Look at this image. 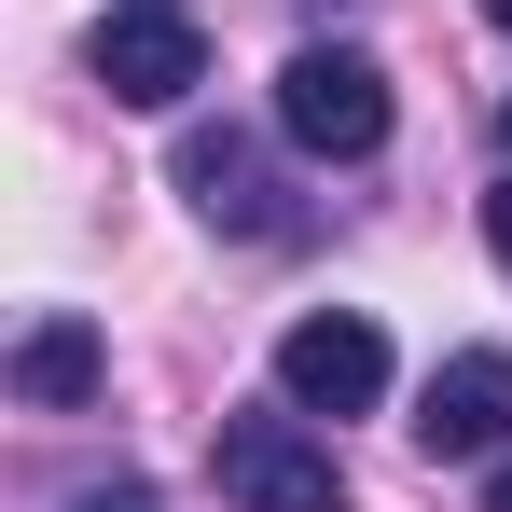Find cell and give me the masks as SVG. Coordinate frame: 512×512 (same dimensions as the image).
Returning <instances> with one entry per match:
<instances>
[{"mask_svg":"<svg viewBox=\"0 0 512 512\" xmlns=\"http://www.w3.org/2000/svg\"><path fill=\"white\" fill-rule=\"evenodd\" d=\"M208 471H222V499L236 512H346V471H333V443L305 429V402L277 416H222V443H208Z\"/></svg>","mask_w":512,"mask_h":512,"instance_id":"1","label":"cell"},{"mask_svg":"<svg viewBox=\"0 0 512 512\" xmlns=\"http://www.w3.org/2000/svg\"><path fill=\"white\" fill-rule=\"evenodd\" d=\"M499 125H512V111H499Z\"/></svg>","mask_w":512,"mask_h":512,"instance_id":"12","label":"cell"},{"mask_svg":"<svg viewBox=\"0 0 512 512\" xmlns=\"http://www.w3.org/2000/svg\"><path fill=\"white\" fill-rule=\"evenodd\" d=\"M14 388H28L42 416L97 402V333H84V319H28V346H14Z\"/></svg>","mask_w":512,"mask_h":512,"instance_id":"7","label":"cell"},{"mask_svg":"<svg viewBox=\"0 0 512 512\" xmlns=\"http://www.w3.org/2000/svg\"><path fill=\"white\" fill-rule=\"evenodd\" d=\"M180 194H194L222 236H291V208H277V180H263V153L236 125H194V139H180Z\"/></svg>","mask_w":512,"mask_h":512,"instance_id":"6","label":"cell"},{"mask_svg":"<svg viewBox=\"0 0 512 512\" xmlns=\"http://www.w3.org/2000/svg\"><path fill=\"white\" fill-rule=\"evenodd\" d=\"M277 402H305V416H374V402H388V333H374L360 305L291 319V333H277Z\"/></svg>","mask_w":512,"mask_h":512,"instance_id":"4","label":"cell"},{"mask_svg":"<svg viewBox=\"0 0 512 512\" xmlns=\"http://www.w3.org/2000/svg\"><path fill=\"white\" fill-rule=\"evenodd\" d=\"M485 512H512V457H499V485H485Z\"/></svg>","mask_w":512,"mask_h":512,"instance_id":"10","label":"cell"},{"mask_svg":"<svg viewBox=\"0 0 512 512\" xmlns=\"http://www.w3.org/2000/svg\"><path fill=\"white\" fill-rule=\"evenodd\" d=\"M277 125H291L319 167H360V153H388V70H374L360 42H305V56L277 70Z\"/></svg>","mask_w":512,"mask_h":512,"instance_id":"2","label":"cell"},{"mask_svg":"<svg viewBox=\"0 0 512 512\" xmlns=\"http://www.w3.org/2000/svg\"><path fill=\"white\" fill-rule=\"evenodd\" d=\"M485 14H499V28H512V0H485Z\"/></svg>","mask_w":512,"mask_h":512,"instance_id":"11","label":"cell"},{"mask_svg":"<svg viewBox=\"0 0 512 512\" xmlns=\"http://www.w3.org/2000/svg\"><path fill=\"white\" fill-rule=\"evenodd\" d=\"M416 443L429 457H499L512 443V346H457L416 388Z\"/></svg>","mask_w":512,"mask_h":512,"instance_id":"5","label":"cell"},{"mask_svg":"<svg viewBox=\"0 0 512 512\" xmlns=\"http://www.w3.org/2000/svg\"><path fill=\"white\" fill-rule=\"evenodd\" d=\"M84 70L125 97V111H180V97L208 84V28H194L180 0H125V14H97Z\"/></svg>","mask_w":512,"mask_h":512,"instance_id":"3","label":"cell"},{"mask_svg":"<svg viewBox=\"0 0 512 512\" xmlns=\"http://www.w3.org/2000/svg\"><path fill=\"white\" fill-rule=\"evenodd\" d=\"M84 512H167V499H153V485H97Z\"/></svg>","mask_w":512,"mask_h":512,"instance_id":"9","label":"cell"},{"mask_svg":"<svg viewBox=\"0 0 512 512\" xmlns=\"http://www.w3.org/2000/svg\"><path fill=\"white\" fill-rule=\"evenodd\" d=\"M485 250L512 263V180H499V194H485Z\"/></svg>","mask_w":512,"mask_h":512,"instance_id":"8","label":"cell"}]
</instances>
